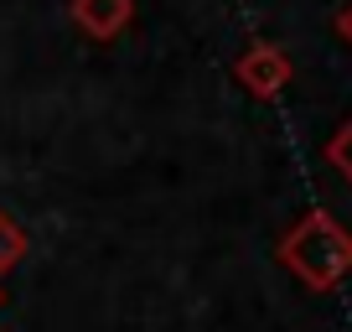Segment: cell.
<instances>
[{
  "mask_svg": "<svg viewBox=\"0 0 352 332\" xmlns=\"http://www.w3.org/2000/svg\"><path fill=\"white\" fill-rule=\"evenodd\" d=\"M290 73H296V68H290L285 47H275V42H254V47H243V52L233 57V78H239L254 99H275L290 83Z\"/></svg>",
  "mask_w": 352,
  "mask_h": 332,
  "instance_id": "obj_2",
  "label": "cell"
},
{
  "mask_svg": "<svg viewBox=\"0 0 352 332\" xmlns=\"http://www.w3.org/2000/svg\"><path fill=\"white\" fill-rule=\"evenodd\" d=\"M0 307H6V291H0Z\"/></svg>",
  "mask_w": 352,
  "mask_h": 332,
  "instance_id": "obj_7",
  "label": "cell"
},
{
  "mask_svg": "<svg viewBox=\"0 0 352 332\" xmlns=\"http://www.w3.org/2000/svg\"><path fill=\"white\" fill-rule=\"evenodd\" d=\"M337 37H342V42L352 47V0H347V6L337 11Z\"/></svg>",
  "mask_w": 352,
  "mask_h": 332,
  "instance_id": "obj_6",
  "label": "cell"
},
{
  "mask_svg": "<svg viewBox=\"0 0 352 332\" xmlns=\"http://www.w3.org/2000/svg\"><path fill=\"white\" fill-rule=\"evenodd\" d=\"M327 161L337 166V172H342V182L352 187V120H347V125H342V130L327 141Z\"/></svg>",
  "mask_w": 352,
  "mask_h": 332,
  "instance_id": "obj_5",
  "label": "cell"
},
{
  "mask_svg": "<svg viewBox=\"0 0 352 332\" xmlns=\"http://www.w3.org/2000/svg\"><path fill=\"white\" fill-rule=\"evenodd\" d=\"M21 255H26V229H21L6 208H0V276L21 265Z\"/></svg>",
  "mask_w": 352,
  "mask_h": 332,
  "instance_id": "obj_4",
  "label": "cell"
},
{
  "mask_svg": "<svg viewBox=\"0 0 352 332\" xmlns=\"http://www.w3.org/2000/svg\"><path fill=\"white\" fill-rule=\"evenodd\" d=\"M67 16H73V26L83 37H94V42H114V37L135 21V0H73Z\"/></svg>",
  "mask_w": 352,
  "mask_h": 332,
  "instance_id": "obj_3",
  "label": "cell"
},
{
  "mask_svg": "<svg viewBox=\"0 0 352 332\" xmlns=\"http://www.w3.org/2000/svg\"><path fill=\"white\" fill-rule=\"evenodd\" d=\"M275 255L306 291H331L352 270V234L342 229L327 208H311L306 218L280 239Z\"/></svg>",
  "mask_w": 352,
  "mask_h": 332,
  "instance_id": "obj_1",
  "label": "cell"
}]
</instances>
